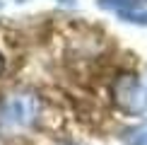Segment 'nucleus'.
Segmentation results:
<instances>
[{
  "instance_id": "0eeeda50",
  "label": "nucleus",
  "mask_w": 147,
  "mask_h": 145,
  "mask_svg": "<svg viewBox=\"0 0 147 145\" xmlns=\"http://www.w3.org/2000/svg\"><path fill=\"white\" fill-rule=\"evenodd\" d=\"M65 145H72V143H65Z\"/></svg>"
},
{
  "instance_id": "f257e3e1",
  "label": "nucleus",
  "mask_w": 147,
  "mask_h": 145,
  "mask_svg": "<svg viewBox=\"0 0 147 145\" xmlns=\"http://www.w3.org/2000/svg\"><path fill=\"white\" fill-rule=\"evenodd\" d=\"M113 94H116V102H118L123 109H130V111H135V109H140V104H145V102L140 99V87H138V82L133 80L130 75H123L118 82H116Z\"/></svg>"
},
{
  "instance_id": "f03ea898",
  "label": "nucleus",
  "mask_w": 147,
  "mask_h": 145,
  "mask_svg": "<svg viewBox=\"0 0 147 145\" xmlns=\"http://www.w3.org/2000/svg\"><path fill=\"white\" fill-rule=\"evenodd\" d=\"M34 114V104L27 97H20V99H10L3 104V119L7 123H27Z\"/></svg>"
},
{
  "instance_id": "423d86ee",
  "label": "nucleus",
  "mask_w": 147,
  "mask_h": 145,
  "mask_svg": "<svg viewBox=\"0 0 147 145\" xmlns=\"http://www.w3.org/2000/svg\"><path fill=\"white\" fill-rule=\"evenodd\" d=\"M60 3H72V0H60Z\"/></svg>"
},
{
  "instance_id": "39448f33",
  "label": "nucleus",
  "mask_w": 147,
  "mask_h": 145,
  "mask_svg": "<svg viewBox=\"0 0 147 145\" xmlns=\"http://www.w3.org/2000/svg\"><path fill=\"white\" fill-rule=\"evenodd\" d=\"M3 70H5V58L0 56V75H3Z\"/></svg>"
},
{
  "instance_id": "20e7f679",
  "label": "nucleus",
  "mask_w": 147,
  "mask_h": 145,
  "mask_svg": "<svg viewBox=\"0 0 147 145\" xmlns=\"http://www.w3.org/2000/svg\"><path fill=\"white\" fill-rule=\"evenodd\" d=\"M101 5H106V7H130V5H135V0H101Z\"/></svg>"
},
{
  "instance_id": "7ed1b4c3",
  "label": "nucleus",
  "mask_w": 147,
  "mask_h": 145,
  "mask_svg": "<svg viewBox=\"0 0 147 145\" xmlns=\"http://www.w3.org/2000/svg\"><path fill=\"white\" fill-rule=\"evenodd\" d=\"M128 143L130 145H147V123L128 133Z\"/></svg>"
}]
</instances>
